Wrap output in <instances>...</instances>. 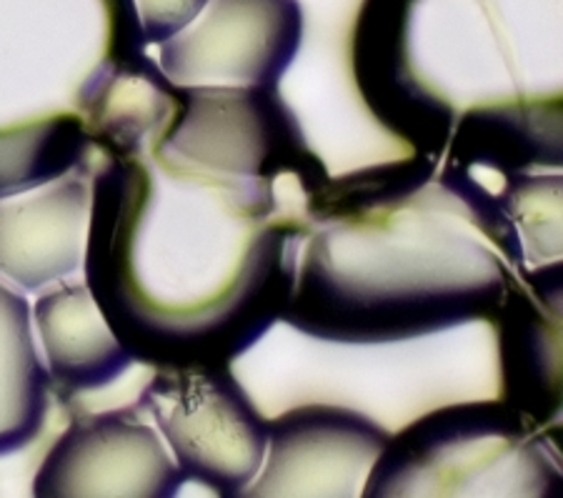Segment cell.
<instances>
[{
    "instance_id": "obj_5",
    "label": "cell",
    "mask_w": 563,
    "mask_h": 498,
    "mask_svg": "<svg viewBox=\"0 0 563 498\" xmlns=\"http://www.w3.org/2000/svg\"><path fill=\"white\" fill-rule=\"evenodd\" d=\"M298 0H208L161 43V70L176 86L276 88L301 51Z\"/></svg>"
},
{
    "instance_id": "obj_8",
    "label": "cell",
    "mask_w": 563,
    "mask_h": 498,
    "mask_svg": "<svg viewBox=\"0 0 563 498\" xmlns=\"http://www.w3.org/2000/svg\"><path fill=\"white\" fill-rule=\"evenodd\" d=\"M504 403L536 425L561 413V261L511 274L496 311Z\"/></svg>"
},
{
    "instance_id": "obj_11",
    "label": "cell",
    "mask_w": 563,
    "mask_h": 498,
    "mask_svg": "<svg viewBox=\"0 0 563 498\" xmlns=\"http://www.w3.org/2000/svg\"><path fill=\"white\" fill-rule=\"evenodd\" d=\"M31 313L48 358L51 388L60 403L101 391L131 368L133 356L108 329L86 284L70 280L51 288Z\"/></svg>"
},
{
    "instance_id": "obj_9",
    "label": "cell",
    "mask_w": 563,
    "mask_h": 498,
    "mask_svg": "<svg viewBox=\"0 0 563 498\" xmlns=\"http://www.w3.org/2000/svg\"><path fill=\"white\" fill-rule=\"evenodd\" d=\"M88 163L51 184L0 198V274L25 291L76 274L90 219Z\"/></svg>"
},
{
    "instance_id": "obj_6",
    "label": "cell",
    "mask_w": 563,
    "mask_h": 498,
    "mask_svg": "<svg viewBox=\"0 0 563 498\" xmlns=\"http://www.w3.org/2000/svg\"><path fill=\"white\" fill-rule=\"evenodd\" d=\"M184 474L141 409L80 416L56 441L33 482L35 498H170Z\"/></svg>"
},
{
    "instance_id": "obj_14",
    "label": "cell",
    "mask_w": 563,
    "mask_h": 498,
    "mask_svg": "<svg viewBox=\"0 0 563 498\" xmlns=\"http://www.w3.org/2000/svg\"><path fill=\"white\" fill-rule=\"evenodd\" d=\"M435 176V158L416 156L353 170L341 178H325L308 193V215L318 223L363 219L419 196Z\"/></svg>"
},
{
    "instance_id": "obj_4",
    "label": "cell",
    "mask_w": 563,
    "mask_h": 498,
    "mask_svg": "<svg viewBox=\"0 0 563 498\" xmlns=\"http://www.w3.org/2000/svg\"><path fill=\"white\" fill-rule=\"evenodd\" d=\"M135 406L158 423L186 482L233 498L263 466L268 423L229 366L158 368Z\"/></svg>"
},
{
    "instance_id": "obj_1",
    "label": "cell",
    "mask_w": 563,
    "mask_h": 498,
    "mask_svg": "<svg viewBox=\"0 0 563 498\" xmlns=\"http://www.w3.org/2000/svg\"><path fill=\"white\" fill-rule=\"evenodd\" d=\"M406 203L323 223L296 266L284 321L321 341L374 346L494 319L511 270L461 229L459 211Z\"/></svg>"
},
{
    "instance_id": "obj_3",
    "label": "cell",
    "mask_w": 563,
    "mask_h": 498,
    "mask_svg": "<svg viewBox=\"0 0 563 498\" xmlns=\"http://www.w3.org/2000/svg\"><path fill=\"white\" fill-rule=\"evenodd\" d=\"M176 96L174 121L151 148L174 166L243 186L294 174L306 193L329 178L276 88L176 86Z\"/></svg>"
},
{
    "instance_id": "obj_7",
    "label": "cell",
    "mask_w": 563,
    "mask_h": 498,
    "mask_svg": "<svg viewBox=\"0 0 563 498\" xmlns=\"http://www.w3.org/2000/svg\"><path fill=\"white\" fill-rule=\"evenodd\" d=\"M388 433L339 406H303L268 423V464L241 496H358Z\"/></svg>"
},
{
    "instance_id": "obj_10",
    "label": "cell",
    "mask_w": 563,
    "mask_h": 498,
    "mask_svg": "<svg viewBox=\"0 0 563 498\" xmlns=\"http://www.w3.org/2000/svg\"><path fill=\"white\" fill-rule=\"evenodd\" d=\"M76 101L90 143L113 158L145 156L178 108L176 84L143 51L111 53L88 76Z\"/></svg>"
},
{
    "instance_id": "obj_2",
    "label": "cell",
    "mask_w": 563,
    "mask_h": 498,
    "mask_svg": "<svg viewBox=\"0 0 563 498\" xmlns=\"http://www.w3.org/2000/svg\"><path fill=\"white\" fill-rule=\"evenodd\" d=\"M559 488L539 425L504 401H484L433 411L388 439L363 496H553Z\"/></svg>"
},
{
    "instance_id": "obj_12",
    "label": "cell",
    "mask_w": 563,
    "mask_h": 498,
    "mask_svg": "<svg viewBox=\"0 0 563 498\" xmlns=\"http://www.w3.org/2000/svg\"><path fill=\"white\" fill-rule=\"evenodd\" d=\"M29 298L0 284V456L38 436L51 406V376L33 341Z\"/></svg>"
},
{
    "instance_id": "obj_15",
    "label": "cell",
    "mask_w": 563,
    "mask_h": 498,
    "mask_svg": "<svg viewBox=\"0 0 563 498\" xmlns=\"http://www.w3.org/2000/svg\"><path fill=\"white\" fill-rule=\"evenodd\" d=\"M206 3L208 0H125L133 43L145 51V45H161L174 38Z\"/></svg>"
},
{
    "instance_id": "obj_13",
    "label": "cell",
    "mask_w": 563,
    "mask_h": 498,
    "mask_svg": "<svg viewBox=\"0 0 563 498\" xmlns=\"http://www.w3.org/2000/svg\"><path fill=\"white\" fill-rule=\"evenodd\" d=\"M90 146L76 113L0 129V198L31 191L86 166Z\"/></svg>"
}]
</instances>
